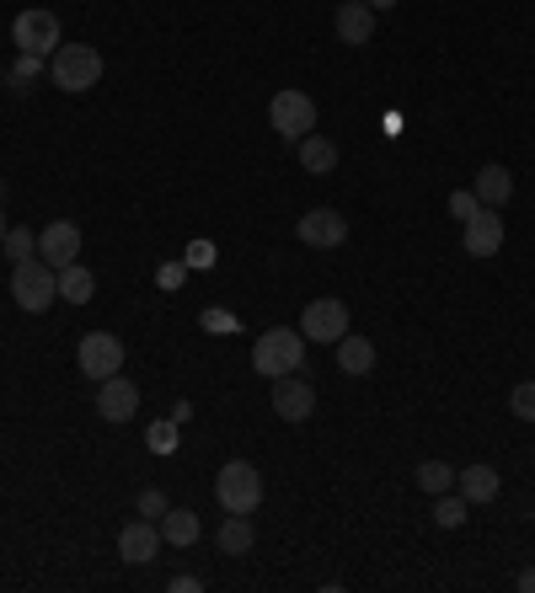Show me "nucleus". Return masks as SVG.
I'll return each mask as SVG.
<instances>
[{"mask_svg": "<svg viewBox=\"0 0 535 593\" xmlns=\"http://www.w3.org/2000/svg\"><path fill=\"white\" fill-rule=\"evenodd\" d=\"M305 363V332L300 326H274L252 343V369L263 380H279V374H294Z\"/></svg>", "mask_w": 535, "mask_h": 593, "instance_id": "f257e3e1", "label": "nucleus"}, {"mask_svg": "<svg viewBox=\"0 0 535 593\" xmlns=\"http://www.w3.org/2000/svg\"><path fill=\"white\" fill-rule=\"evenodd\" d=\"M102 70H108V65H102V54H97L91 43H59V48L48 54V80H54L59 91H70V97H76V91H91V86L102 80Z\"/></svg>", "mask_w": 535, "mask_h": 593, "instance_id": "f03ea898", "label": "nucleus"}, {"mask_svg": "<svg viewBox=\"0 0 535 593\" xmlns=\"http://www.w3.org/2000/svg\"><path fill=\"white\" fill-rule=\"evenodd\" d=\"M11 300L27 311V316H43L54 300H59V273L43 262V257H27L11 268Z\"/></svg>", "mask_w": 535, "mask_h": 593, "instance_id": "7ed1b4c3", "label": "nucleus"}, {"mask_svg": "<svg viewBox=\"0 0 535 593\" xmlns=\"http://www.w3.org/2000/svg\"><path fill=\"white\" fill-rule=\"evenodd\" d=\"M214 497L225 514H257L263 508V475L247 460H225L220 475H214Z\"/></svg>", "mask_w": 535, "mask_h": 593, "instance_id": "20e7f679", "label": "nucleus"}, {"mask_svg": "<svg viewBox=\"0 0 535 593\" xmlns=\"http://www.w3.org/2000/svg\"><path fill=\"white\" fill-rule=\"evenodd\" d=\"M268 123L285 134L289 145H300L305 134H316V102H311V91H274V102H268Z\"/></svg>", "mask_w": 535, "mask_h": 593, "instance_id": "39448f33", "label": "nucleus"}, {"mask_svg": "<svg viewBox=\"0 0 535 593\" xmlns=\"http://www.w3.org/2000/svg\"><path fill=\"white\" fill-rule=\"evenodd\" d=\"M76 363H81V374L91 385H102V380H113L124 369V343L113 332H86L76 343Z\"/></svg>", "mask_w": 535, "mask_h": 593, "instance_id": "423d86ee", "label": "nucleus"}, {"mask_svg": "<svg viewBox=\"0 0 535 593\" xmlns=\"http://www.w3.org/2000/svg\"><path fill=\"white\" fill-rule=\"evenodd\" d=\"M11 43H16V54H54L59 48V16L54 11H43V5H27V11H16V22H11Z\"/></svg>", "mask_w": 535, "mask_h": 593, "instance_id": "0eeeda50", "label": "nucleus"}, {"mask_svg": "<svg viewBox=\"0 0 535 593\" xmlns=\"http://www.w3.org/2000/svg\"><path fill=\"white\" fill-rule=\"evenodd\" d=\"M38 257L59 273V268H70V262H81V225H70V220H48L38 231Z\"/></svg>", "mask_w": 535, "mask_h": 593, "instance_id": "6e6552de", "label": "nucleus"}, {"mask_svg": "<svg viewBox=\"0 0 535 593\" xmlns=\"http://www.w3.org/2000/svg\"><path fill=\"white\" fill-rule=\"evenodd\" d=\"M300 332H305V343H337V337H348V305L343 300H311L305 316H300Z\"/></svg>", "mask_w": 535, "mask_h": 593, "instance_id": "1a4fd4ad", "label": "nucleus"}, {"mask_svg": "<svg viewBox=\"0 0 535 593\" xmlns=\"http://www.w3.org/2000/svg\"><path fill=\"white\" fill-rule=\"evenodd\" d=\"M274 412L285 417V423H305L311 412H316V385L294 369V374H279L274 380Z\"/></svg>", "mask_w": 535, "mask_h": 593, "instance_id": "9d476101", "label": "nucleus"}, {"mask_svg": "<svg viewBox=\"0 0 535 593\" xmlns=\"http://www.w3.org/2000/svg\"><path fill=\"white\" fill-rule=\"evenodd\" d=\"M97 417H102V423H134V417H140V385L124 380V374L102 380V385H97Z\"/></svg>", "mask_w": 535, "mask_h": 593, "instance_id": "9b49d317", "label": "nucleus"}, {"mask_svg": "<svg viewBox=\"0 0 535 593\" xmlns=\"http://www.w3.org/2000/svg\"><path fill=\"white\" fill-rule=\"evenodd\" d=\"M460 246H466V257H498L503 251V214L477 209L466 220V231H460Z\"/></svg>", "mask_w": 535, "mask_h": 593, "instance_id": "f8f14e48", "label": "nucleus"}, {"mask_svg": "<svg viewBox=\"0 0 535 593\" xmlns=\"http://www.w3.org/2000/svg\"><path fill=\"white\" fill-rule=\"evenodd\" d=\"M161 551V524L156 518H134L119 529V556H124L129 567H145V561H156Z\"/></svg>", "mask_w": 535, "mask_h": 593, "instance_id": "ddd939ff", "label": "nucleus"}, {"mask_svg": "<svg viewBox=\"0 0 535 593\" xmlns=\"http://www.w3.org/2000/svg\"><path fill=\"white\" fill-rule=\"evenodd\" d=\"M294 236L305 240V246H343L348 240V220L337 209H311V214H300Z\"/></svg>", "mask_w": 535, "mask_h": 593, "instance_id": "4468645a", "label": "nucleus"}, {"mask_svg": "<svg viewBox=\"0 0 535 593\" xmlns=\"http://www.w3.org/2000/svg\"><path fill=\"white\" fill-rule=\"evenodd\" d=\"M332 27H337V38L348 43V48H365V43L375 38V11L365 5V0H343Z\"/></svg>", "mask_w": 535, "mask_h": 593, "instance_id": "2eb2a0df", "label": "nucleus"}, {"mask_svg": "<svg viewBox=\"0 0 535 593\" xmlns=\"http://www.w3.org/2000/svg\"><path fill=\"white\" fill-rule=\"evenodd\" d=\"M455 492H460L471 508H477V503H493L498 492H503V475H498L493 466H482V460H477V466L455 471Z\"/></svg>", "mask_w": 535, "mask_h": 593, "instance_id": "dca6fc26", "label": "nucleus"}, {"mask_svg": "<svg viewBox=\"0 0 535 593\" xmlns=\"http://www.w3.org/2000/svg\"><path fill=\"white\" fill-rule=\"evenodd\" d=\"M471 193H477V203H482V209H503V203H509V193H514V177H509V166L488 160V166L477 171Z\"/></svg>", "mask_w": 535, "mask_h": 593, "instance_id": "f3484780", "label": "nucleus"}, {"mask_svg": "<svg viewBox=\"0 0 535 593\" xmlns=\"http://www.w3.org/2000/svg\"><path fill=\"white\" fill-rule=\"evenodd\" d=\"M332 348H337V369H343V374H370L375 369V343L370 337H359V332L337 337Z\"/></svg>", "mask_w": 535, "mask_h": 593, "instance_id": "a211bd4d", "label": "nucleus"}, {"mask_svg": "<svg viewBox=\"0 0 535 593\" xmlns=\"http://www.w3.org/2000/svg\"><path fill=\"white\" fill-rule=\"evenodd\" d=\"M294 156H300V166H305L311 177H332V171H337V145L322 139V134H305V139L294 145Z\"/></svg>", "mask_w": 535, "mask_h": 593, "instance_id": "6ab92c4d", "label": "nucleus"}, {"mask_svg": "<svg viewBox=\"0 0 535 593\" xmlns=\"http://www.w3.org/2000/svg\"><path fill=\"white\" fill-rule=\"evenodd\" d=\"M220 556H247L252 546H257V529H252V514H225V524H220Z\"/></svg>", "mask_w": 535, "mask_h": 593, "instance_id": "aec40b11", "label": "nucleus"}, {"mask_svg": "<svg viewBox=\"0 0 535 593\" xmlns=\"http://www.w3.org/2000/svg\"><path fill=\"white\" fill-rule=\"evenodd\" d=\"M199 535H204V524H199L193 508H166L161 514V540L166 546H193Z\"/></svg>", "mask_w": 535, "mask_h": 593, "instance_id": "412c9836", "label": "nucleus"}, {"mask_svg": "<svg viewBox=\"0 0 535 593\" xmlns=\"http://www.w3.org/2000/svg\"><path fill=\"white\" fill-rule=\"evenodd\" d=\"M91 294H97V278H91V268H81V262L59 268V300H65V305H86Z\"/></svg>", "mask_w": 535, "mask_h": 593, "instance_id": "4be33fe9", "label": "nucleus"}, {"mask_svg": "<svg viewBox=\"0 0 535 593\" xmlns=\"http://www.w3.org/2000/svg\"><path fill=\"white\" fill-rule=\"evenodd\" d=\"M38 76H48V59H43V54H16L11 70H5V86H11V91H27Z\"/></svg>", "mask_w": 535, "mask_h": 593, "instance_id": "5701e85b", "label": "nucleus"}, {"mask_svg": "<svg viewBox=\"0 0 535 593\" xmlns=\"http://www.w3.org/2000/svg\"><path fill=\"white\" fill-rule=\"evenodd\" d=\"M0 251L11 257V268L16 262H27V257H38V231H27V225H11L5 240H0Z\"/></svg>", "mask_w": 535, "mask_h": 593, "instance_id": "b1692460", "label": "nucleus"}, {"mask_svg": "<svg viewBox=\"0 0 535 593\" xmlns=\"http://www.w3.org/2000/svg\"><path fill=\"white\" fill-rule=\"evenodd\" d=\"M466 514H471V503H466L460 492H439V497H434V524H439V529H460Z\"/></svg>", "mask_w": 535, "mask_h": 593, "instance_id": "393cba45", "label": "nucleus"}, {"mask_svg": "<svg viewBox=\"0 0 535 593\" xmlns=\"http://www.w3.org/2000/svg\"><path fill=\"white\" fill-rule=\"evenodd\" d=\"M417 486H423L428 497L450 492V486H455V466H445V460H423V466H417Z\"/></svg>", "mask_w": 535, "mask_h": 593, "instance_id": "a878e982", "label": "nucleus"}, {"mask_svg": "<svg viewBox=\"0 0 535 593\" xmlns=\"http://www.w3.org/2000/svg\"><path fill=\"white\" fill-rule=\"evenodd\" d=\"M509 412H514L520 423H535V380H525V385L509 391Z\"/></svg>", "mask_w": 535, "mask_h": 593, "instance_id": "bb28decb", "label": "nucleus"}, {"mask_svg": "<svg viewBox=\"0 0 535 593\" xmlns=\"http://www.w3.org/2000/svg\"><path fill=\"white\" fill-rule=\"evenodd\" d=\"M145 444H151L156 455H171V449H177V423H151V428H145Z\"/></svg>", "mask_w": 535, "mask_h": 593, "instance_id": "cd10ccee", "label": "nucleus"}, {"mask_svg": "<svg viewBox=\"0 0 535 593\" xmlns=\"http://www.w3.org/2000/svg\"><path fill=\"white\" fill-rule=\"evenodd\" d=\"M166 508H171V503H166L161 486H145V492H140V518H161Z\"/></svg>", "mask_w": 535, "mask_h": 593, "instance_id": "c85d7f7f", "label": "nucleus"}, {"mask_svg": "<svg viewBox=\"0 0 535 593\" xmlns=\"http://www.w3.org/2000/svg\"><path fill=\"white\" fill-rule=\"evenodd\" d=\"M445 209H450L455 220H460V225H466V220H471V214H477V209H482V203H477V193H471V188H460V193H450V203H445Z\"/></svg>", "mask_w": 535, "mask_h": 593, "instance_id": "c756f323", "label": "nucleus"}, {"mask_svg": "<svg viewBox=\"0 0 535 593\" xmlns=\"http://www.w3.org/2000/svg\"><path fill=\"white\" fill-rule=\"evenodd\" d=\"M182 262H188V268H199V273H209V268H214V240H193Z\"/></svg>", "mask_w": 535, "mask_h": 593, "instance_id": "7c9ffc66", "label": "nucleus"}, {"mask_svg": "<svg viewBox=\"0 0 535 593\" xmlns=\"http://www.w3.org/2000/svg\"><path fill=\"white\" fill-rule=\"evenodd\" d=\"M199 321H204V332H242V321L231 316V311H214V305H209Z\"/></svg>", "mask_w": 535, "mask_h": 593, "instance_id": "2f4dec72", "label": "nucleus"}, {"mask_svg": "<svg viewBox=\"0 0 535 593\" xmlns=\"http://www.w3.org/2000/svg\"><path fill=\"white\" fill-rule=\"evenodd\" d=\"M182 278H188V262H161L156 268V283L161 289H182Z\"/></svg>", "mask_w": 535, "mask_h": 593, "instance_id": "473e14b6", "label": "nucleus"}, {"mask_svg": "<svg viewBox=\"0 0 535 593\" xmlns=\"http://www.w3.org/2000/svg\"><path fill=\"white\" fill-rule=\"evenodd\" d=\"M166 589H171V593H199V589H204V578H193V572H177Z\"/></svg>", "mask_w": 535, "mask_h": 593, "instance_id": "72a5a7b5", "label": "nucleus"}, {"mask_svg": "<svg viewBox=\"0 0 535 593\" xmlns=\"http://www.w3.org/2000/svg\"><path fill=\"white\" fill-rule=\"evenodd\" d=\"M380 128H386V134L397 139V134H402V113H386V119H380Z\"/></svg>", "mask_w": 535, "mask_h": 593, "instance_id": "f704fd0d", "label": "nucleus"}, {"mask_svg": "<svg viewBox=\"0 0 535 593\" xmlns=\"http://www.w3.org/2000/svg\"><path fill=\"white\" fill-rule=\"evenodd\" d=\"M520 589L535 593V567H525V572H520Z\"/></svg>", "mask_w": 535, "mask_h": 593, "instance_id": "c9c22d12", "label": "nucleus"}, {"mask_svg": "<svg viewBox=\"0 0 535 593\" xmlns=\"http://www.w3.org/2000/svg\"><path fill=\"white\" fill-rule=\"evenodd\" d=\"M370 11H397V0H365Z\"/></svg>", "mask_w": 535, "mask_h": 593, "instance_id": "e433bc0d", "label": "nucleus"}, {"mask_svg": "<svg viewBox=\"0 0 535 593\" xmlns=\"http://www.w3.org/2000/svg\"><path fill=\"white\" fill-rule=\"evenodd\" d=\"M0 240H5V214H0Z\"/></svg>", "mask_w": 535, "mask_h": 593, "instance_id": "4c0bfd02", "label": "nucleus"}, {"mask_svg": "<svg viewBox=\"0 0 535 593\" xmlns=\"http://www.w3.org/2000/svg\"><path fill=\"white\" fill-rule=\"evenodd\" d=\"M0 193H5V182H0Z\"/></svg>", "mask_w": 535, "mask_h": 593, "instance_id": "58836bf2", "label": "nucleus"}]
</instances>
